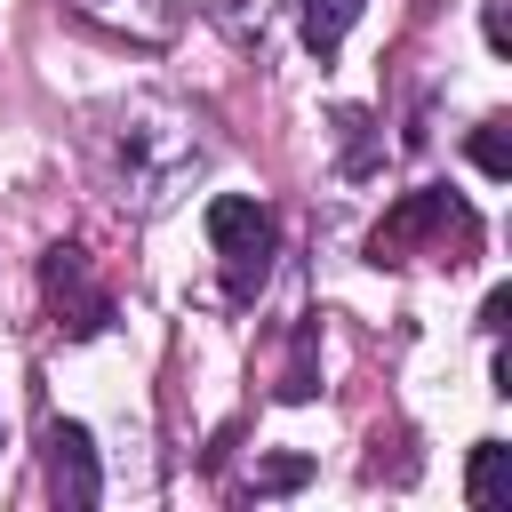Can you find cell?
Masks as SVG:
<instances>
[{"label": "cell", "instance_id": "cell-1", "mask_svg": "<svg viewBox=\"0 0 512 512\" xmlns=\"http://www.w3.org/2000/svg\"><path fill=\"white\" fill-rule=\"evenodd\" d=\"M208 240H216V256H224L232 304H248V296L264 288V272H272V216H264L256 200L224 192V200H208Z\"/></svg>", "mask_w": 512, "mask_h": 512}, {"label": "cell", "instance_id": "cell-2", "mask_svg": "<svg viewBox=\"0 0 512 512\" xmlns=\"http://www.w3.org/2000/svg\"><path fill=\"white\" fill-rule=\"evenodd\" d=\"M432 232H456V240H472L480 224H472V208H456L448 192H408L384 224H376V240H368V256L376 264H400V248L408 240H432Z\"/></svg>", "mask_w": 512, "mask_h": 512}, {"label": "cell", "instance_id": "cell-3", "mask_svg": "<svg viewBox=\"0 0 512 512\" xmlns=\"http://www.w3.org/2000/svg\"><path fill=\"white\" fill-rule=\"evenodd\" d=\"M40 288H48V304H56V328H72V336H88V328H104V288L88 280V256L80 248H48V264H40Z\"/></svg>", "mask_w": 512, "mask_h": 512}, {"label": "cell", "instance_id": "cell-4", "mask_svg": "<svg viewBox=\"0 0 512 512\" xmlns=\"http://www.w3.org/2000/svg\"><path fill=\"white\" fill-rule=\"evenodd\" d=\"M48 488H56V504H72V512H88V504L104 496V480H96V448H88L80 424H48Z\"/></svg>", "mask_w": 512, "mask_h": 512}, {"label": "cell", "instance_id": "cell-5", "mask_svg": "<svg viewBox=\"0 0 512 512\" xmlns=\"http://www.w3.org/2000/svg\"><path fill=\"white\" fill-rule=\"evenodd\" d=\"M88 16H104V24H120L128 40H168L176 24H184V8L176 0H80Z\"/></svg>", "mask_w": 512, "mask_h": 512}, {"label": "cell", "instance_id": "cell-6", "mask_svg": "<svg viewBox=\"0 0 512 512\" xmlns=\"http://www.w3.org/2000/svg\"><path fill=\"white\" fill-rule=\"evenodd\" d=\"M352 16H360V0H304V48H312V56L328 64V56L344 48Z\"/></svg>", "mask_w": 512, "mask_h": 512}, {"label": "cell", "instance_id": "cell-7", "mask_svg": "<svg viewBox=\"0 0 512 512\" xmlns=\"http://www.w3.org/2000/svg\"><path fill=\"white\" fill-rule=\"evenodd\" d=\"M504 464H512V448H504V440H480V448H472V480H464V496H472L480 512H496V504H504Z\"/></svg>", "mask_w": 512, "mask_h": 512}, {"label": "cell", "instance_id": "cell-8", "mask_svg": "<svg viewBox=\"0 0 512 512\" xmlns=\"http://www.w3.org/2000/svg\"><path fill=\"white\" fill-rule=\"evenodd\" d=\"M216 24H224L232 40H264V24H272V0H216Z\"/></svg>", "mask_w": 512, "mask_h": 512}, {"label": "cell", "instance_id": "cell-9", "mask_svg": "<svg viewBox=\"0 0 512 512\" xmlns=\"http://www.w3.org/2000/svg\"><path fill=\"white\" fill-rule=\"evenodd\" d=\"M472 160H480V176H504V168H512V144H504V120H480V128H472Z\"/></svg>", "mask_w": 512, "mask_h": 512}, {"label": "cell", "instance_id": "cell-10", "mask_svg": "<svg viewBox=\"0 0 512 512\" xmlns=\"http://www.w3.org/2000/svg\"><path fill=\"white\" fill-rule=\"evenodd\" d=\"M320 384H312V336L296 344V360H288V376H280V400H312Z\"/></svg>", "mask_w": 512, "mask_h": 512}]
</instances>
